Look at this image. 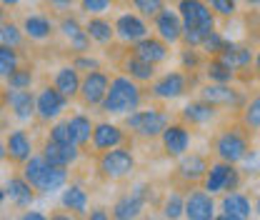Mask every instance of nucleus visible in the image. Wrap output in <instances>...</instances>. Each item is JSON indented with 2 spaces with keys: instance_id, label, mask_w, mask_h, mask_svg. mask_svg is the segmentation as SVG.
<instances>
[{
  "instance_id": "1",
  "label": "nucleus",
  "mask_w": 260,
  "mask_h": 220,
  "mask_svg": "<svg viewBox=\"0 0 260 220\" xmlns=\"http://www.w3.org/2000/svg\"><path fill=\"white\" fill-rule=\"evenodd\" d=\"M145 100V90L140 88L138 80H133L130 75L120 73V75H113L110 78V88L105 100L100 103V113L105 115H128L133 110H138Z\"/></svg>"
},
{
  "instance_id": "2",
  "label": "nucleus",
  "mask_w": 260,
  "mask_h": 220,
  "mask_svg": "<svg viewBox=\"0 0 260 220\" xmlns=\"http://www.w3.org/2000/svg\"><path fill=\"white\" fill-rule=\"evenodd\" d=\"M23 175L38 193L53 195L68 185V168L50 165L43 155H30L23 163Z\"/></svg>"
},
{
  "instance_id": "3",
  "label": "nucleus",
  "mask_w": 260,
  "mask_h": 220,
  "mask_svg": "<svg viewBox=\"0 0 260 220\" xmlns=\"http://www.w3.org/2000/svg\"><path fill=\"white\" fill-rule=\"evenodd\" d=\"M123 125L125 130H130V135L140 140H155L170 125V113L162 108H138L128 115H123Z\"/></svg>"
},
{
  "instance_id": "4",
  "label": "nucleus",
  "mask_w": 260,
  "mask_h": 220,
  "mask_svg": "<svg viewBox=\"0 0 260 220\" xmlns=\"http://www.w3.org/2000/svg\"><path fill=\"white\" fill-rule=\"evenodd\" d=\"M250 148H253L250 145V130H245L243 125L223 128L213 138V153H215L218 160H225V163H235L238 165Z\"/></svg>"
},
{
  "instance_id": "5",
  "label": "nucleus",
  "mask_w": 260,
  "mask_h": 220,
  "mask_svg": "<svg viewBox=\"0 0 260 220\" xmlns=\"http://www.w3.org/2000/svg\"><path fill=\"white\" fill-rule=\"evenodd\" d=\"M133 173H135V155L130 148L118 145V148L98 153V175L103 180H110V183L125 180Z\"/></svg>"
},
{
  "instance_id": "6",
  "label": "nucleus",
  "mask_w": 260,
  "mask_h": 220,
  "mask_svg": "<svg viewBox=\"0 0 260 220\" xmlns=\"http://www.w3.org/2000/svg\"><path fill=\"white\" fill-rule=\"evenodd\" d=\"M195 73H185L183 68L180 70H170V73H162L160 78H155L150 83V90L148 95L153 100H160V103H170V100H178L188 93V88L193 85Z\"/></svg>"
},
{
  "instance_id": "7",
  "label": "nucleus",
  "mask_w": 260,
  "mask_h": 220,
  "mask_svg": "<svg viewBox=\"0 0 260 220\" xmlns=\"http://www.w3.org/2000/svg\"><path fill=\"white\" fill-rule=\"evenodd\" d=\"M178 13L183 18L185 30H198L203 35L213 33L218 28V15L208 8L205 0H178Z\"/></svg>"
},
{
  "instance_id": "8",
  "label": "nucleus",
  "mask_w": 260,
  "mask_h": 220,
  "mask_svg": "<svg viewBox=\"0 0 260 220\" xmlns=\"http://www.w3.org/2000/svg\"><path fill=\"white\" fill-rule=\"evenodd\" d=\"M198 95L218 108H228V110H243L248 95L243 93L240 88H235L233 83H205L198 88Z\"/></svg>"
},
{
  "instance_id": "9",
  "label": "nucleus",
  "mask_w": 260,
  "mask_h": 220,
  "mask_svg": "<svg viewBox=\"0 0 260 220\" xmlns=\"http://www.w3.org/2000/svg\"><path fill=\"white\" fill-rule=\"evenodd\" d=\"M150 185L148 183H138V185H133L130 193L125 195H120L118 200H115V205H113V210H110V215L115 220H130V218H138L143 210H145V205H148V200H150Z\"/></svg>"
},
{
  "instance_id": "10",
  "label": "nucleus",
  "mask_w": 260,
  "mask_h": 220,
  "mask_svg": "<svg viewBox=\"0 0 260 220\" xmlns=\"http://www.w3.org/2000/svg\"><path fill=\"white\" fill-rule=\"evenodd\" d=\"M190 143H193V133H190V125L183 123V120H178V123L170 120V125L165 128L160 135V148L168 158L185 155L190 150Z\"/></svg>"
},
{
  "instance_id": "11",
  "label": "nucleus",
  "mask_w": 260,
  "mask_h": 220,
  "mask_svg": "<svg viewBox=\"0 0 260 220\" xmlns=\"http://www.w3.org/2000/svg\"><path fill=\"white\" fill-rule=\"evenodd\" d=\"M108 88H110V75L105 70H88L83 83H80V100L85 108H100V103L105 100L108 95Z\"/></svg>"
},
{
  "instance_id": "12",
  "label": "nucleus",
  "mask_w": 260,
  "mask_h": 220,
  "mask_svg": "<svg viewBox=\"0 0 260 220\" xmlns=\"http://www.w3.org/2000/svg\"><path fill=\"white\" fill-rule=\"evenodd\" d=\"M153 30H155V35L162 38L168 45H178V43H180V38H183V30H185V25H183V18H180L178 8L165 5L160 13L153 18Z\"/></svg>"
},
{
  "instance_id": "13",
  "label": "nucleus",
  "mask_w": 260,
  "mask_h": 220,
  "mask_svg": "<svg viewBox=\"0 0 260 220\" xmlns=\"http://www.w3.org/2000/svg\"><path fill=\"white\" fill-rule=\"evenodd\" d=\"M208 168H210V160L203 153H185V155L178 158L175 178L180 183H185V185H198V183H203Z\"/></svg>"
},
{
  "instance_id": "14",
  "label": "nucleus",
  "mask_w": 260,
  "mask_h": 220,
  "mask_svg": "<svg viewBox=\"0 0 260 220\" xmlns=\"http://www.w3.org/2000/svg\"><path fill=\"white\" fill-rule=\"evenodd\" d=\"M68 100H70V98H65L55 85H53V88L45 85L40 93L35 95V115H38V120L50 123L53 118H58V115L65 110Z\"/></svg>"
},
{
  "instance_id": "15",
  "label": "nucleus",
  "mask_w": 260,
  "mask_h": 220,
  "mask_svg": "<svg viewBox=\"0 0 260 220\" xmlns=\"http://www.w3.org/2000/svg\"><path fill=\"white\" fill-rule=\"evenodd\" d=\"M215 195L205 188H190L185 193V218L188 220H213L215 218Z\"/></svg>"
},
{
  "instance_id": "16",
  "label": "nucleus",
  "mask_w": 260,
  "mask_h": 220,
  "mask_svg": "<svg viewBox=\"0 0 260 220\" xmlns=\"http://www.w3.org/2000/svg\"><path fill=\"white\" fill-rule=\"evenodd\" d=\"M220 210L218 220H248L253 215V200L240 190H228L220 198Z\"/></svg>"
},
{
  "instance_id": "17",
  "label": "nucleus",
  "mask_w": 260,
  "mask_h": 220,
  "mask_svg": "<svg viewBox=\"0 0 260 220\" xmlns=\"http://www.w3.org/2000/svg\"><path fill=\"white\" fill-rule=\"evenodd\" d=\"M95 153H103V150H110V148H118V145H125L128 143V130L125 125H115V123H95L93 128V138H90Z\"/></svg>"
},
{
  "instance_id": "18",
  "label": "nucleus",
  "mask_w": 260,
  "mask_h": 220,
  "mask_svg": "<svg viewBox=\"0 0 260 220\" xmlns=\"http://www.w3.org/2000/svg\"><path fill=\"white\" fill-rule=\"evenodd\" d=\"M115 35L125 43V45H133L138 40H143L145 35H150V28L145 23V18L140 13H123L115 18Z\"/></svg>"
},
{
  "instance_id": "19",
  "label": "nucleus",
  "mask_w": 260,
  "mask_h": 220,
  "mask_svg": "<svg viewBox=\"0 0 260 220\" xmlns=\"http://www.w3.org/2000/svg\"><path fill=\"white\" fill-rule=\"evenodd\" d=\"M3 103L8 108V113L18 120H30L35 115V95L30 93V88L20 90V88H8L3 93Z\"/></svg>"
},
{
  "instance_id": "20",
  "label": "nucleus",
  "mask_w": 260,
  "mask_h": 220,
  "mask_svg": "<svg viewBox=\"0 0 260 220\" xmlns=\"http://www.w3.org/2000/svg\"><path fill=\"white\" fill-rule=\"evenodd\" d=\"M215 118H218V105H213L203 98L185 103L183 110H180V120L188 123L190 128H205L210 123H215Z\"/></svg>"
},
{
  "instance_id": "21",
  "label": "nucleus",
  "mask_w": 260,
  "mask_h": 220,
  "mask_svg": "<svg viewBox=\"0 0 260 220\" xmlns=\"http://www.w3.org/2000/svg\"><path fill=\"white\" fill-rule=\"evenodd\" d=\"M130 50L135 53V55H140V58H145L148 63L153 65H160L168 60V55H170V45L158 38V35H145L143 40H138V43H133L130 45Z\"/></svg>"
},
{
  "instance_id": "22",
  "label": "nucleus",
  "mask_w": 260,
  "mask_h": 220,
  "mask_svg": "<svg viewBox=\"0 0 260 220\" xmlns=\"http://www.w3.org/2000/svg\"><path fill=\"white\" fill-rule=\"evenodd\" d=\"M58 28H60V33L68 38L73 53H90V43H93V40H90V35H88V30H85V25L78 23V18L63 15Z\"/></svg>"
},
{
  "instance_id": "23",
  "label": "nucleus",
  "mask_w": 260,
  "mask_h": 220,
  "mask_svg": "<svg viewBox=\"0 0 260 220\" xmlns=\"http://www.w3.org/2000/svg\"><path fill=\"white\" fill-rule=\"evenodd\" d=\"M40 155L45 158L50 165H60V168H70L78 163L80 158V145H63V143H55V140H45L43 143V153Z\"/></svg>"
},
{
  "instance_id": "24",
  "label": "nucleus",
  "mask_w": 260,
  "mask_h": 220,
  "mask_svg": "<svg viewBox=\"0 0 260 220\" xmlns=\"http://www.w3.org/2000/svg\"><path fill=\"white\" fill-rule=\"evenodd\" d=\"M215 58H220L225 65H230L235 73H243V70H250L255 53H253L250 45H243V43H233V40H228L225 48H223V53L215 55Z\"/></svg>"
},
{
  "instance_id": "25",
  "label": "nucleus",
  "mask_w": 260,
  "mask_h": 220,
  "mask_svg": "<svg viewBox=\"0 0 260 220\" xmlns=\"http://www.w3.org/2000/svg\"><path fill=\"white\" fill-rule=\"evenodd\" d=\"M120 70H123L125 75H130L133 80H138V83H153V80H155V65L148 63V60L140 58V55H135L133 50L125 53Z\"/></svg>"
},
{
  "instance_id": "26",
  "label": "nucleus",
  "mask_w": 260,
  "mask_h": 220,
  "mask_svg": "<svg viewBox=\"0 0 260 220\" xmlns=\"http://www.w3.org/2000/svg\"><path fill=\"white\" fill-rule=\"evenodd\" d=\"M235 163H225V160H215L210 163L205 178H203V188L213 195H223L228 185V178H230V170H233Z\"/></svg>"
},
{
  "instance_id": "27",
  "label": "nucleus",
  "mask_w": 260,
  "mask_h": 220,
  "mask_svg": "<svg viewBox=\"0 0 260 220\" xmlns=\"http://www.w3.org/2000/svg\"><path fill=\"white\" fill-rule=\"evenodd\" d=\"M5 150H8V158L18 165H23L28 158L32 155V140L25 130H13L8 133L5 138Z\"/></svg>"
},
{
  "instance_id": "28",
  "label": "nucleus",
  "mask_w": 260,
  "mask_h": 220,
  "mask_svg": "<svg viewBox=\"0 0 260 220\" xmlns=\"http://www.w3.org/2000/svg\"><path fill=\"white\" fill-rule=\"evenodd\" d=\"M80 83H83V78H80L78 68L73 63L58 68V73H55V78H53V85H55L65 98H70V100L80 93Z\"/></svg>"
},
{
  "instance_id": "29",
  "label": "nucleus",
  "mask_w": 260,
  "mask_h": 220,
  "mask_svg": "<svg viewBox=\"0 0 260 220\" xmlns=\"http://www.w3.org/2000/svg\"><path fill=\"white\" fill-rule=\"evenodd\" d=\"M5 193L8 198L18 205V208H28L32 200H35V188L25 180V175H13L5 185Z\"/></svg>"
},
{
  "instance_id": "30",
  "label": "nucleus",
  "mask_w": 260,
  "mask_h": 220,
  "mask_svg": "<svg viewBox=\"0 0 260 220\" xmlns=\"http://www.w3.org/2000/svg\"><path fill=\"white\" fill-rule=\"evenodd\" d=\"M60 203H63V208H68L75 215H88V190L83 188L80 183H70L63 190Z\"/></svg>"
},
{
  "instance_id": "31",
  "label": "nucleus",
  "mask_w": 260,
  "mask_h": 220,
  "mask_svg": "<svg viewBox=\"0 0 260 220\" xmlns=\"http://www.w3.org/2000/svg\"><path fill=\"white\" fill-rule=\"evenodd\" d=\"M85 30L90 35V40L98 45H110L118 35H115V25L110 20H105L103 15H90V20L85 23Z\"/></svg>"
},
{
  "instance_id": "32",
  "label": "nucleus",
  "mask_w": 260,
  "mask_h": 220,
  "mask_svg": "<svg viewBox=\"0 0 260 220\" xmlns=\"http://www.w3.org/2000/svg\"><path fill=\"white\" fill-rule=\"evenodd\" d=\"M53 23H50V18H45V15H38V13H32V15H25L23 18V33L30 38V40H48L50 35H53Z\"/></svg>"
},
{
  "instance_id": "33",
  "label": "nucleus",
  "mask_w": 260,
  "mask_h": 220,
  "mask_svg": "<svg viewBox=\"0 0 260 220\" xmlns=\"http://www.w3.org/2000/svg\"><path fill=\"white\" fill-rule=\"evenodd\" d=\"M203 73L210 83H233L238 78V73L230 65L223 63L220 58H208V63L203 65Z\"/></svg>"
},
{
  "instance_id": "34",
  "label": "nucleus",
  "mask_w": 260,
  "mask_h": 220,
  "mask_svg": "<svg viewBox=\"0 0 260 220\" xmlns=\"http://www.w3.org/2000/svg\"><path fill=\"white\" fill-rule=\"evenodd\" d=\"M240 125L250 133H260V90L245 100L240 110Z\"/></svg>"
},
{
  "instance_id": "35",
  "label": "nucleus",
  "mask_w": 260,
  "mask_h": 220,
  "mask_svg": "<svg viewBox=\"0 0 260 220\" xmlns=\"http://www.w3.org/2000/svg\"><path fill=\"white\" fill-rule=\"evenodd\" d=\"M70 128H73V135H75V143L80 145V148H85L88 143H90V138H93V120L88 118V115H83V113H75V115H70Z\"/></svg>"
},
{
  "instance_id": "36",
  "label": "nucleus",
  "mask_w": 260,
  "mask_h": 220,
  "mask_svg": "<svg viewBox=\"0 0 260 220\" xmlns=\"http://www.w3.org/2000/svg\"><path fill=\"white\" fill-rule=\"evenodd\" d=\"M160 210H162V218H170V220L185 218V195L180 190H170L165 195V200H162Z\"/></svg>"
},
{
  "instance_id": "37",
  "label": "nucleus",
  "mask_w": 260,
  "mask_h": 220,
  "mask_svg": "<svg viewBox=\"0 0 260 220\" xmlns=\"http://www.w3.org/2000/svg\"><path fill=\"white\" fill-rule=\"evenodd\" d=\"M225 43H228V38L220 30H218V28H215L213 33H208V35L203 38V43H200V50H203L208 58H215V55H220V53H223Z\"/></svg>"
},
{
  "instance_id": "38",
  "label": "nucleus",
  "mask_w": 260,
  "mask_h": 220,
  "mask_svg": "<svg viewBox=\"0 0 260 220\" xmlns=\"http://www.w3.org/2000/svg\"><path fill=\"white\" fill-rule=\"evenodd\" d=\"M200 48H188V45H183V50L178 53V60H180V68L185 70V73H198V70H203V58H200V53H198Z\"/></svg>"
},
{
  "instance_id": "39",
  "label": "nucleus",
  "mask_w": 260,
  "mask_h": 220,
  "mask_svg": "<svg viewBox=\"0 0 260 220\" xmlns=\"http://www.w3.org/2000/svg\"><path fill=\"white\" fill-rule=\"evenodd\" d=\"M5 83H8V88H20V90L30 88L32 85V68L30 65H18V68L5 78Z\"/></svg>"
},
{
  "instance_id": "40",
  "label": "nucleus",
  "mask_w": 260,
  "mask_h": 220,
  "mask_svg": "<svg viewBox=\"0 0 260 220\" xmlns=\"http://www.w3.org/2000/svg\"><path fill=\"white\" fill-rule=\"evenodd\" d=\"M18 50L15 48H10V45H5V43H0V80H5L15 68H18Z\"/></svg>"
},
{
  "instance_id": "41",
  "label": "nucleus",
  "mask_w": 260,
  "mask_h": 220,
  "mask_svg": "<svg viewBox=\"0 0 260 220\" xmlns=\"http://www.w3.org/2000/svg\"><path fill=\"white\" fill-rule=\"evenodd\" d=\"M23 35H25L23 28H18L13 20H10V23L5 20V23L0 25V43H5V45H10V48H20V45H23Z\"/></svg>"
},
{
  "instance_id": "42",
  "label": "nucleus",
  "mask_w": 260,
  "mask_h": 220,
  "mask_svg": "<svg viewBox=\"0 0 260 220\" xmlns=\"http://www.w3.org/2000/svg\"><path fill=\"white\" fill-rule=\"evenodd\" d=\"M238 165H240L243 175H248V178H258L260 175V148H250Z\"/></svg>"
},
{
  "instance_id": "43",
  "label": "nucleus",
  "mask_w": 260,
  "mask_h": 220,
  "mask_svg": "<svg viewBox=\"0 0 260 220\" xmlns=\"http://www.w3.org/2000/svg\"><path fill=\"white\" fill-rule=\"evenodd\" d=\"M50 140H55V143H63V145H78L75 143V135H73V128L68 120H60V123H55V125L50 128V135H48Z\"/></svg>"
},
{
  "instance_id": "44",
  "label": "nucleus",
  "mask_w": 260,
  "mask_h": 220,
  "mask_svg": "<svg viewBox=\"0 0 260 220\" xmlns=\"http://www.w3.org/2000/svg\"><path fill=\"white\" fill-rule=\"evenodd\" d=\"M205 3L218 18H235L238 10H240L238 0H205Z\"/></svg>"
},
{
  "instance_id": "45",
  "label": "nucleus",
  "mask_w": 260,
  "mask_h": 220,
  "mask_svg": "<svg viewBox=\"0 0 260 220\" xmlns=\"http://www.w3.org/2000/svg\"><path fill=\"white\" fill-rule=\"evenodd\" d=\"M130 5L143 15V18H155L165 8V0H130Z\"/></svg>"
},
{
  "instance_id": "46",
  "label": "nucleus",
  "mask_w": 260,
  "mask_h": 220,
  "mask_svg": "<svg viewBox=\"0 0 260 220\" xmlns=\"http://www.w3.org/2000/svg\"><path fill=\"white\" fill-rule=\"evenodd\" d=\"M113 3L115 0H80V10L88 13V15H103V13L110 10Z\"/></svg>"
},
{
  "instance_id": "47",
  "label": "nucleus",
  "mask_w": 260,
  "mask_h": 220,
  "mask_svg": "<svg viewBox=\"0 0 260 220\" xmlns=\"http://www.w3.org/2000/svg\"><path fill=\"white\" fill-rule=\"evenodd\" d=\"M73 65L78 68V70H98L100 68V60L98 58H90V53H75V60H73Z\"/></svg>"
},
{
  "instance_id": "48",
  "label": "nucleus",
  "mask_w": 260,
  "mask_h": 220,
  "mask_svg": "<svg viewBox=\"0 0 260 220\" xmlns=\"http://www.w3.org/2000/svg\"><path fill=\"white\" fill-rule=\"evenodd\" d=\"M88 215H90V220H110V213H108L105 208H95V210H90Z\"/></svg>"
},
{
  "instance_id": "49",
  "label": "nucleus",
  "mask_w": 260,
  "mask_h": 220,
  "mask_svg": "<svg viewBox=\"0 0 260 220\" xmlns=\"http://www.w3.org/2000/svg\"><path fill=\"white\" fill-rule=\"evenodd\" d=\"M50 5H55V8H68V5H73V3H80V0H48Z\"/></svg>"
},
{
  "instance_id": "50",
  "label": "nucleus",
  "mask_w": 260,
  "mask_h": 220,
  "mask_svg": "<svg viewBox=\"0 0 260 220\" xmlns=\"http://www.w3.org/2000/svg\"><path fill=\"white\" fill-rule=\"evenodd\" d=\"M23 220H45V215H43V213H35V210H30V213H23Z\"/></svg>"
},
{
  "instance_id": "51",
  "label": "nucleus",
  "mask_w": 260,
  "mask_h": 220,
  "mask_svg": "<svg viewBox=\"0 0 260 220\" xmlns=\"http://www.w3.org/2000/svg\"><path fill=\"white\" fill-rule=\"evenodd\" d=\"M253 70H255V78H260V48L255 50V58H253Z\"/></svg>"
},
{
  "instance_id": "52",
  "label": "nucleus",
  "mask_w": 260,
  "mask_h": 220,
  "mask_svg": "<svg viewBox=\"0 0 260 220\" xmlns=\"http://www.w3.org/2000/svg\"><path fill=\"white\" fill-rule=\"evenodd\" d=\"M253 213H255V215L260 218V193L255 195V200H253Z\"/></svg>"
},
{
  "instance_id": "53",
  "label": "nucleus",
  "mask_w": 260,
  "mask_h": 220,
  "mask_svg": "<svg viewBox=\"0 0 260 220\" xmlns=\"http://www.w3.org/2000/svg\"><path fill=\"white\" fill-rule=\"evenodd\" d=\"M0 5H5V8H15V5H20V0H0Z\"/></svg>"
},
{
  "instance_id": "54",
  "label": "nucleus",
  "mask_w": 260,
  "mask_h": 220,
  "mask_svg": "<svg viewBox=\"0 0 260 220\" xmlns=\"http://www.w3.org/2000/svg\"><path fill=\"white\" fill-rule=\"evenodd\" d=\"M5 158H8V150H5V143H3V140H0V163H3V160H5Z\"/></svg>"
},
{
  "instance_id": "55",
  "label": "nucleus",
  "mask_w": 260,
  "mask_h": 220,
  "mask_svg": "<svg viewBox=\"0 0 260 220\" xmlns=\"http://www.w3.org/2000/svg\"><path fill=\"white\" fill-rule=\"evenodd\" d=\"M245 3H248L250 8H260V0H245Z\"/></svg>"
},
{
  "instance_id": "56",
  "label": "nucleus",
  "mask_w": 260,
  "mask_h": 220,
  "mask_svg": "<svg viewBox=\"0 0 260 220\" xmlns=\"http://www.w3.org/2000/svg\"><path fill=\"white\" fill-rule=\"evenodd\" d=\"M5 195H8V193H5V188H0V205H3V200H5Z\"/></svg>"
},
{
  "instance_id": "57",
  "label": "nucleus",
  "mask_w": 260,
  "mask_h": 220,
  "mask_svg": "<svg viewBox=\"0 0 260 220\" xmlns=\"http://www.w3.org/2000/svg\"><path fill=\"white\" fill-rule=\"evenodd\" d=\"M5 23V13H3V5H0V25Z\"/></svg>"
},
{
  "instance_id": "58",
  "label": "nucleus",
  "mask_w": 260,
  "mask_h": 220,
  "mask_svg": "<svg viewBox=\"0 0 260 220\" xmlns=\"http://www.w3.org/2000/svg\"><path fill=\"white\" fill-rule=\"evenodd\" d=\"M165 5H178V0H165Z\"/></svg>"
}]
</instances>
